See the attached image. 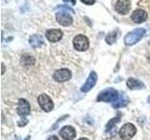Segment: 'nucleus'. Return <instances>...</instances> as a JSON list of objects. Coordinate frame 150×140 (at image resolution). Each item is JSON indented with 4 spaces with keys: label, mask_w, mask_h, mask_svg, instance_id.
Wrapping results in <instances>:
<instances>
[{
    "label": "nucleus",
    "mask_w": 150,
    "mask_h": 140,
    "mask_svg": "<svg viewBox=\"0 0 150 140\" xmlns=\"http://www.w3.org/2000/svg\"><path fill=\"white\" fill-rule=\"evenodd\" d=\"M145 35V30L144 28H137L133 31L128 33L124 37V42L126 45L131 46L136 44L143 38V36Z\"/></svg>",
    "instance_id": "obj_1"
},
{
    "label": "nucleus",
    "mask_w": 150,
    "mask_h": 140,
    "mask_svg": "<svg viewBox=\"0 0 150 140\" xmlns=\"http://www.w3.org/2000/svg\"><path fill=\"white\" fill-rule=\"evenodd\" d=\"M118 92L112 88H108L106 90L102 91L100 94H98L97 101L98 102H112L115 101L118 97Z\"/></svg>",
    "instance_id": "obj_2"
},
{
    "label": "nucleus",
    "mask_w": 150,
    "mask_h": 140,
    "mask_svg": "<svg viewBox=\"0 0 150 140\" xmlns=\"http://www.w3.org/2000/svg\"><path fill=\"white\" fill-rule=\"evenodd\" d=\"M73 46L76 50L84 51L89 48V40L83 35H78L73 38Z\"/></svg>",
    "instance_id": "obj_3"
},
{
    "label": "nucleus",
    "mask_w": 150,
    "mask_h": 140,
    "mask_svg": "<svg viewBox=\"0 0 150 140\" xmlns=\"http://www.w3.org/2000/svg\"><path fill=\"white\" fill-rule=\"evenodd\" d=\"M136 128L132 123H126L120 129V137L122 140H130L134 136Z\"/></svg>",
    "instance_id": "obj_4"
},
{
    "label": "nucleus",
    "mask_w": 150,
    "mask_h": 140,
    "mask_svg": "<svg viewBox=\"0 0 150 140\" xmlns=\"http://www.w3.org/2000/svg\"><path fill=\"white\" fill-rule=\"evenodd\" d=\"M55 19L59 24L63 26H69L73 22V18L71 15L66 11H58L55 14Z\"/></svg>",
    "instance_id": "obj_5"
},
{
    "label": "nucleus",
    "mask_w": 150,
    "mask_h": 140,
    "mask_svg": "<svg viewBox=\"0 0 150 140\" xmlns=\"http://www.w3.org/2000/svg\"><path fill=\"white\" fill-rule=\"evenodd\" d=\"M131 7L129 0H117L115 5V9L117 13L121 15H126L128 14Z\"/></svg>",
    "instance_id": "obj_6"
},
{
    "label": "nucleus",
    "mask_w": 150,
    "mask_h": 140,
    "mask_svg": "<svg viewBox=\"0 0 150 140\" xmlns=\"http://www.w3.org/2000/svg\"><path fill=\"white\" fill-rule=\"evenodd\" d=\"M54 79L57 82H65L68 81L71 78V72L67 68L58 69L54 73Z\"/></svg>",
    "instance_id": "obj_7"
},
{
    "label": "nucleus",
    "mask_w": 150,
    "mask_h": 140,
    "mask_svg": "<svg viewBox=\"0 0 150 140\" xmlns=\"http://www.w3.org/2000/svg\"><path fill=\"white\" fill-rule=\"evenodd\" d=\"M38 101H39L40 106L46 112H50L54 108V103L47 94H40L38 98Z\"/></svg>",
    "instance_id": "obj_8"
},
{
    "label": "nucleus",
    "mask_w": 150,
    "mask_h": 140,
    "mask_svg": "<svg viewBox=\"0 0 150 140\" xmlns=\"http://www.w3.org/2000/svg\"><path fill=\"white\" fill-rule=\"evenodd\" d=\"M97 80H98V76H97V73L95 71H92L90 73V75L88 76L87 79L86 83L83 84L81 88V91L83 92H87L91 90V89L96 85L97 83Z\"/></svg>",
    "instance_id": "obj_9"
},
{
    "label": "nucleus",
    "mask_w": 150,
    "mask_h": 140,
    "mask_svg": "<svg viewBox=\"0 0 150 140\" xmlns=\"http://www.w3.org/2000/svg\"><path fill=\"white\" fill-rule=\"evenodd\" d=\"M60 136L64 140H72L76 136V131L72 126H64L60 130Z\"/></svg>",
    "instance_id": "obj_10"
},
{
    "label": "nucleus",
    "mask_w": 150,
    "mask_h": 140,
    "mask_svg": "<svg viewBox=\"0 0 150 140\" xmlns=\"http://www.w3.org/2000/svg\"><path fill=\"white\" fill-rule=\"evenodd\" d=\"M30 105L25 99H20L18 102L17 113L20 116H27L30 114Z\"/></svg>",
    "instance_id": "obj_11"
},
{
    "label": "nucleus",
    "mask_w": 150,
    "mask_h": 140,
    "mask_svg": "<svg viewBox=\"0 0 150 140\" xmlns=\"http://www.w3.org/2000/svg\"><path fill=\"white\" fill-rule=\"evenodd\" d=\"M148 17V14L145 10L143 9H135V10L131 13V20L136 23H141L144 22V21H146V19Z\"/></svg>",
    "instance_id": "obj_12"
},
{
    "label": "nucleus",
    "mask_w": 150,
    "mask_h": 140,
    "mask_svg": "<svg viewBox=\"0 0 150 140\" xmlns=\"http://www.w3.org/2000/svg\"><path fill=\"white\" fill-rule=\"evenodd\" d=\"M63 36V33L60 29H50L46 32V37L47 39L51 42H57L59 41Z\"/></svg>",
    "instance_id": "obj_13"
},
{
    "label": "nucleus",
    "mask_w": 150,
    "mask_h": 140,
    "mask_svg": "<svg viewBox=\"0 0 150 140\" xmlns=\"http://www.w3.org/2000/svg\"><path fill=\"white\" fill-rule=\"evenodd\" d=\"M129 99V97H127L124 93H121V94L118 95L117 99L112 103V107L114 108H120V107H124L128 105Z\"/></svg>",
    "instance_id": "obj_14"
},
{
    "label": "nucleus",
    "mask_w": 150,
    "mask_h": 140,
    "mask_svg": "<svg viewBox=\"0 0 150 140\" xmlns=\"http://www.w3.org/2000/svg\"><path fill=\"white\" fill-rule=\"evenodd\" d=\"M127 86L129 88L130 90H140V89H143L144 87V83L142 81L138 80V79H135L132 78H129L128 80H127Z\"/></svg>",
    "instance_id": "obj_15"
},
{
    "label": "nucleus",
    "mask_w": 150,
    "mask_h": 140,
    "mask_svg": "<svg viewBox=\"0 0 150 140\" xmlns=\"http://www.w3.org/2000/svg\"><path fill=\"white\" fill-rule=\"evenodd\" d=\"M29 43L33 48H40V46L43 45L44 41L42 36L40 35H33L29 37Z\"/></svg>",
    "instance_id": "obj_16"
},
{
    "label": "nucleus",
    "mask_w": 150,
    "mask_h": 140,
    "mask_svg": "<svg viewBox=\"0 0 150 140\" xmlns=\"http://www.w3.org/2000/svg\"><path fill=\"white\" fill-rule=\"evenodd\" d=\"M35 63H36L35 57L30 54H23L21 57V64L25 67L32 66V65L35 64Z\"/></svg>",
    "instance_id": "obj_17"
},
{
    "label": "nucleus",
    "mask_w": 150,
    "mask_h": 140,
    "mask_svg": "<svg viewBox=\"0 0 150 140\" xmlns=\"http://www.w3.org/2000/svg\"><path fill=\"white\" fill-rule=\"evenodd\" d=\"M118 34H119V31L118 30H115V31H112V32H110L109 34H108L106 36V42L108 44H112V43H115V42L116 41L117 39V37H118Z\"/></svg>",
    "instance_id": "obj_18"
},
{
    "label": "nucleus",
    "mask_w": 150,
    "mask_h": 140,
    "mask_svg": "<svg viewBox=\"0 0 150 140\" xmlns=\"http://www.w3.org/2000/svg\"><path fill=\"white\" fill-rule=\"evenodd\" d=\"M119 120H120V117L119 116L115 117V118H112V120H111L109 123H107V125H106V130L108 131V130H110L111 128H112V126H115V123H118Z\"/></svg>",
    "instance_id": "obj_19"
},
{
    "label": "nucleus",
    "mask_w": 150,
    "mask_h": 140,
    "mask_svg": "<svg viewBox=\"0 0 150 140\" xmlns=\"http://www.w3.org/2000/svg\"><path fill=\"white\" fill-rule=\"evenodd\" d=\"M57 8H60V9H65V10H68V11L71 12V13H73V12H74L71 8H69L66 7V6H61V5H60V6H58V7H57Z\"/></svg>",
    "instance_id": "obj_20"
},
{
    "label": "nucleus",
    "mask_w": 150,
    "mask_h": 140,
    "mask_svg": "<svg viewBox=\"0 0 150 140\" xmlns=\"http://www.w3.org/2000/svg\"><path fill=\"white\" fill-rule=\"evenodd\" d=\"M64 2L68 3L70 6H74L75 4H76V0H63Z\"/></svg>",
    "instance_id": "obj_21"
},
{
    "label": "nucleus",
    "mask_w": 150,
    "mask_h": 140,
    "mask_svg": "<svg viewBox=\"0 0 150 140\" xmlns=\"http://www.w3.org/2000/svg\"><path fill=\"white\" fill-rule=\"evenodd\" d=\"M81 1L86 5H93L95 3V0H81Z\"/></svg>",
    "instance_id": "obj_22"
},
{
    "label": "nucleus",
    "mask_w": 150,
    "mask_h": 140,
    "mask_svg": "<svg viewBox=\"0 0 150 140\" xmlns=\"http://www.w3.org/2000/svg\"><path fill=\"white\" fill-rule=\"evenodd\" d=\"M26 123H27V120H26V119H25V120H23H23H21L18 123L19 126H21V127H22V126H25Z\"/></svg>",
    "instance_id": "obj_23"
},
{
    "label": "nucleus",
    "mask_w": 150,
    "mask_h": 140,
    "mask_svg": "<svg viewBox=\"0 0 150 140\" xmlns=\"http://www.w3.org/2000/svg\"><path fill=\"white\" fill-rule=\"evenodd\" d=\"M47 140H59L57 136H55V135H52V136H50Z\"/></svg>",
    "instance_id": "obj_24"
},
{
    "label": "nucleus",
    "mask_w": 150,
    "mask_h": 140,
    "mask_svg": "<svg viewBox=\"0 0 150 140\" xmlns=\"http://www.w3.org/2000/svg\"><path fill=\"white\" fill-rule=\"evenodd\" d=\"M5 73V65H4V64H2V74H4Z\"/></svg>",
    "instance_id": "obj_25"
},
{
    "label": "nucleus",
    "mask_w": 150,
    "mask_h": 140,
    "mask_svg": "<svg viewBox=\"0 0 150 140\" xmlns=\"http://www.w3.org/2000/svg\"><path fill=\"white\" fill-rule=\"evenodd\" d=\"M78 140H88V139L86 138V137H83V138H80V139H78Z\"/></svg>",
    "instance_id": "obj_26"
},
{
    "label": "nucleus",
    "mask_w": 150,
    "mask_h": 140,
    "mask_svg": "<svg viewBox=\"0 0 150 140\" xmlns=\"http://www.w3.org/2000/svg\"><path fill=\"white\" fill-rule=\"evenodd\" d=\"M29 138H30V137H29V136H27V137H26V138H25V140H28V139H29Z\"/></svg>",
    "instance_id": "obj_27"
}]
</instances>
